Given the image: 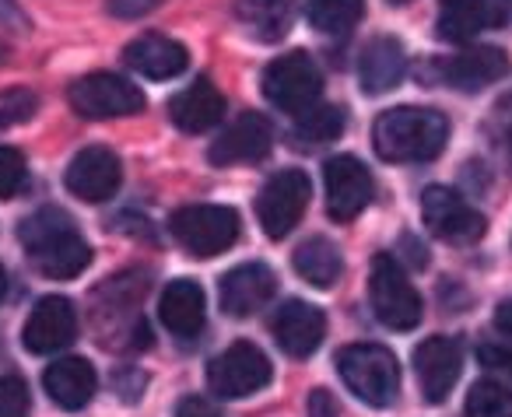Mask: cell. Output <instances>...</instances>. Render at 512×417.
I'll list each match as a JSON object with an SVG mask.
<instances>
[{
    "label": "cell",
    "mask_w": 512,
    "mask_h": 417,
    "mask_svg": "<svg viewBox=\"0 0 512 417\" xmlns=\"http://www.w3.org/2000/svg\"><path fill=\"white\" fill-rule=\"evenodd\" d=\"M18 239H22L32 267L53 281H71L92 263V249H88L85 235L78 232L71 214L60 207H43L32 218H25L18 228Z\"/></svg>",
    "instance_id": "cell-1"
},
{
    "label": "cell",
    "mask_w": 512,
    "mask_h": 417,
    "mask_svg": "<svg viewBox=\"0 0 512 417\" xmlns=\"http://www.w3.org/2000/svg\"><path fill=\"white\" fill-rule=\"evenodd\" d=\"M449 141V120L439 109L400 106L372 127V148L383 162H432Z\"/></svg>",
    "instance_id": "cell-2"
},
{
    "label": "cell",
    "mask_w": 512,
    "mask_h": 417,
    "mask_svg": "<svg viewBox=\"0 0 512 417\" xmlns=\"http://www.w3.org/2000/svg\"><path fill=\"white\" fill-rule=\"evenodd\" d=\"M337 372L369 407H390L400 393V365L383 344H348L337 354Z\"/></svg>",
    "instance_id": "cell-3"
},
{
    "label": "cell",
    "mask_w": 512,
    "mask_h": 417,
    "mask_svg": "<svg viewBox=\"0 0 512 417\" xmlns=\"http://www.w3.org/2000/svg\"><path fill=\"white\" fill-rule=\"evenodd\" d=\"M169 232L190 256L211 260V256L235 246V239H239V214L221 204L179 207L169 218Z\"/></svg>",
    "instance_id": "cell-4"
},
{
    "label": "cell",
    "mask_w": 512,
    "mask_h": 417,
    "mask_svg": "<svg viewBox=\"0 0 512 417\" xmlns=\"http://www.w3.org/2000/svg\"><path fill=\"white\" fill-rule=\"evenodd\" d=\"M369 302L372 312L390 330H414L421 323V295L407 281L397 256L379 253L369 274Z\"/></svg>",
    "instance_id": "cell-5"
},
{
    "label": "cell",
    "mask_w": 512,
    "mask_h": 417,
    "mask_svg": "<svg viewBox=\"0 0 512 417\" xmlns=\"http://www.w3.org/2000/svg\"><path fill=\"white\" fill-rule=\"evenodd\" d=\"M264 95L281 113L299 116V113H306V109H313L323 95V74H320V67H316V60L302 50H292L274 60V64H267Z\"/></svg>",
    "instance_id": "cell-6"
},
{
    "label": "cell",
    "mask_w": 512,
    "mask_h": 417,
    "mask_svg": "<svg viewBox=\"0 0 512 417\" xmlns=\"http://www.w3.org/2000/svg\"><path fill=\"white\" fill-rule=\"evenodd\" d=\"M271 375L274 368L260 347L249 344V340H235L218 358H211V365H207V386L221 400H242V396H253L256 389H264L271 382Z\"/></svg>",
    "instance_id": "cell-7"
},
{
    "label": "cell",
    "mask_w": 512,
    "mask_h": 417,
    "mask_svg": "<svg viewBox=\"0 0 512 417\" xmlns=\"http://www.w3.org/2000/svg\"><path fill=\"white\" fill-rule=\"evenodd\" d=\"M313 197V183L302 169H281L278 176H271L256 197V218L264 225V232L271 239H285L295 232V225L302 221Z\"/></svg>",
    "instance_id": "cell-8"
},
{
    "label": "cell",
    "mask_w": 512,
    "mask_h": 417,
    "mask_svg": "<svg viewBox=\"0 0 512 417\" xmlns=\"http://www.w3.org/2000/svg\"><path fill=\"white\" fill-rule=\"evenodd\" d=\"M144 92L120 74H88L71 85V106L85 120H116L144 109Z\"/></svg>",
    "instance_id": "cell-9"
},
{
    "label": "cell",
    "mask_w": 512,
    "mask_h": 417,
    "mask_svg": "<svg viewBox=\"0 0 512 417\" xmlns=\"http://www.w3.org/2000/svg\"><path fill=\"white\" fill-rule=\"evenodd\" d=\"M421 218L432 228V235H439L442 242H453V246H474L488 228L484 214L449 186H428L421 193Z\"/></svg>",
    "instance_id": "cell-10"
},
{
    "label": "cell",
    "mask_w": 512,
    "mask_h": 417,
    "mask_svg": "<svg viewBox=\"0 0 512 417\" xmlns=\"http://www.w3.org/2000/svg\"><path fill=\"white\" fill-rule=\"evenodd\" d=\"M512 25V0H439L435 36L442 43H474L481 32Z\"/></svg>",
    "instance_id": "cell-11"
},
{
    "label": "cell",
    "mask_w": 512,
    "mask_h": 417,
    "mask_svg": "<svg viewBox=\"0 0 512 417\" xmlns=\"http://www.w3.org/2000/svg\"><path fill=\"white\" fill-rule=\"evenodd\" d=\"M323 183H327V211L334 221H355L372 200V176L355 155L327 158L323 165Z\"/></svg>",
    "instance_id": "cell-12"
},
{
    "label": "cell",
    "mask_w": 512,
    "mask_h": 417,
    "mask_svg": "<svg viewBox=\"0 0 512 417\" xmlns=\"http://www.w3.org/2000/svg\"><path fill=\"white\" fill-rule=\"evenodd\" d=\"M414 372L428 403H442L463 372V344L456 337H428L414 347Z\"/></svg>",
    "instance_id": "cell-13"
},
{
    "label": "cell",
    "mask_w": 512,
    "mask_h": 417,
    "mask_svg": "<svg viewBox=\"0 0 512 417\" xmlns=\"http://www.w3.org/2000/svg\"><path fill=\"white\" fill-rule=\"evenodd\" d=\"M74 337H78V312H74L71 298L64 295L39 298L22 330V344L32 354H53L60 347L74 344Z\"/></svg>",
    "instance_id": "cell-14"
},
{
    "label": "cell",
    "mask_w": 512,
    "mask_h": 417,
    "mask_svg": "<svg viewBox=\"0 0 512 417\" xmlns=\"http://www.w3.org/2000/svg\"><path fill=\"white\" fill-rule=\"evenodd\" d=\"M67 190L74 193L78 200H88V204H102L109 200L123 183V165L120 158L113 155L109 148H85L74 155V162L67 165L64 176Z\"/></svg>",
    "instance_id": "cell-15"
},
{
    "label": "cell",
    "mask_w": 512,
    "mask_h": 417,
    "mask_svg": "<svg viewBox=\"0 0 512 417\" xmlns=\"http://www.w3.org/2000/svg\"><path fill=\"white\" fill-rule=\"evenodd\" d=\"M271 333L288 358H309V354L320 351L323 337H327V316L316 305L292 298L274 312Z\"/></svg>",
    "instance_id": "cell-16"
},
{
    "label": "cell",
    "mask_w": 512,
    "mask_h": 417,
    "mask_svg": "<svg viewBox=\"0 0 512 417\" xmlns=\"http://www.w3.org/2000/svg\"><path fill=\"white\" fill-rule=\"evenodd\" d=\"M278 291V281H274V270L267 263H239L232 267L225 277H221V309L232 319H246L253 312H260Z\"/></svg>",
    "instance_id": "cell-17"
},
{
    "label": "cell",
    "mask_w": 512,
    "mask_h": 417,
    "mask_svg": "<svg viewBox=\"0 0 512 417\" xmlns=\"http://www.w3.org/2000/svg\"><path fill=\"white\" fill-rule=\"evenodd\" d=\"M435 71H439L442 85L456 88V92H481L509 74V57L498 46H470L456 57L439 60Z\"/></svg>",
    "instance_id": "cell-18"
},
{
    "label": "cell",
    "mask_w": 512,
    "mask_h": 417,
    "mask_svg": "<svg viewBox=\"0 0 512 417\" xmlns=\"http://www.w3.org/2000/svg\"><path fill=\"white\" fill-rule=\"evenodd\" d=\"M274 148V127L267 116L260 113H242L235 123H228L225 134L211 144V162L214 165H242V162H260Z\"/></svg>",
    "instance_id": "cell-19"
},
{
    "label": "cell",
    "mask_w": 512,
    "mask_h": 417,
    "mask_svg": "<svg viewBox=\"0 0 512 417\" xmlns=\"http://www.w3.org/2000/svg\"><path fill=\"white\" fill-rule=\"evenodd\" d=\"M123 60H127L130 71H137L141 78H151V81L179 78V74L190 67L186 46H179L176 39H169V36H158V32L137 36L134 43L123 50Z\"/></svg>",
    "instance_id": "cell-20"
},
{
    "label": "cell",
    "mask_w": 512,
    "mask_h": 417,
    "mask_svg": "<svg viewBox=\"0 0 512 417\" xmlns=\"http://www.w3.org/2000/svg\"><path fill=\"white\" fill-rule=\"evenodd\" d=\"M169 120L186 134H207L225 120V95L207 78L193 81L190 88L169 99Z\"/></svg>",
    "instance_id": "cell-21"
},
{
    "label": "cell",
    "mask_w": 512,
    "mask_h": 417,
    "mask_svg": "<svg viewBox=\"0 0 512 417\" xmlns=\"http://www.w3.org/2000/svg\"><path fill=\"white\" fill-rule=\"evenodd\" d=\"M158 316H162L165 330L176 333V337L190 340L204 330L207 319V298L204 288L190 277H179L169 281V288L162 291V302H158Z\"/></svg>",
    "instance_id": "cell-22"
},
{
    "label": "cell",
    "mask_w": 512,
    "mask_h": 417,
    "mask_svg": "<svg viewBox=\"0 0 512 417\" xmlns=\"http://www.w3.org/2000/svg\"><path fill=\"white\" fill-rule=\"evenodd\" d=\"M43 386L50 393V400L64 410H81L92 403L95 386H99V375H95L92 361L85 358H60L46 368Z\"/></svg>",
    "instance_id": "cell-23"
},
{
    "label": "cell",
    "mask_w": 512,
    "mask_h": 417,
    "mask_svg": "<svg viewBox=\"0 0 512 417\" xmlns=\"http://www.w3.org/2000/svg\"><path fill=\"white\" fill-rule=\"evenodd\" d=\"M407 74V53L397 39L379 36L362 50V64H358V78H362L365 95H386L404 81Z\"/></svg>",
    "instance_id": "cell-24"
},
{
    "label": "cell",
    "mask_w": 512,
    "mask_h": 417,
    "mask_svg": "<svg viewBox=\"0 0 512 417\" xmlns=\"http://www.w3.org/2000/svg\"><path fill=\"white\" fill-rule=\"evenodd\" d=\"M235 15L256 39L278 43L292 29L295 0H235Z\"/></svg>",
    "instance_id": "cell-25"
},
{
    "label": "cell",
    "mask_w": 512,
    "mask_h": 417,
    "mask_svg": "<svg viewBox=\"0 0 512 417\" xmlns=\"http://www.w3.org/2000/svg\"><path fill=\"white\" fill-rule=\"evenodd\" d=\"M341 270H344L341 249H337L327 235H313V239H306L295 249V274L306 284H313V288H323V291L334 288Z\"/></svg>",
    "instance_id": "cell-26"
},
{
    "label": "cell",
    "mask_w": 512,
    "mask_h": 417,
    "mask_svg": "<svg viewBox=\"0 0 512 417\" xmlns=\"http://www.w3.org/2000/svg\"><path fill=\"white\" fill-rule=\"evenodd\" d=\"M365 15L362 0H306V18L323 36H348Z\"/></svg>",
    "instance_id": "cell-27"
},
{
    "label": "cell",
    "mask_w": 512,
    "mask_h": 417,
    "mask_svg": "<svg viewBox=\"0 0 512 417\" xmlns=\"http://www.w3.org/2000/svg\"><path fill=\"white\" fill-rule=\"evenodd\" d=\"M344 134V109L334 106H313L306 113H299L292 127V141L299 148H320V144H330Z\"/></svg>",
    "instance_id": "cell-28"
},
{
    "label": "cell",
    "mask_w": 512,
    "mask_h": 417,
    "mask_svg": "<svg viewBox=\"0 0 512 417\" xmlns=\"http://www.w3.org/2000/svg\"><path fill=\"white\" fill-rule=\"evenodd\" d=\"M463 417H512V389L495 379L474 382L463 403Z\"/></svg>",
    "instance_id": "cell-29"
},
{
    "label": "cell",
    "mask_w": 512,
    "mask_h": 417,
    "mask_svg": "<svg viewBox=\"0 0 512 417\" xmlns=\"http://www.w3.org/2000/svg\"><path fill=\"white\" fill-rule=\"evenodd\" d=\"M25 186V158L22 151L0 144V200L18 197Z\"/></svg>",
    "instance_id": "cell-30"
},
{
    "label": "cell",
    "mask_w": 512,
    "mask_h": 417,
    "mask_svg": "<svg viewBox=\"0 0 512 417\" xmlns=\"http://www.w3.org/2000/svg\"><path fill=\"white\" fill-rule=\"evenodd\" d=\"M32 407L29 386L18 375H4L0 379V417H25Z\"/></svg>",
    "instance_id": "cell-31"
},
{
    "label": "cell",
    "mask_w": 512,
    "mask_h": 417,
    "mask_svg": "<svg viewBox=\"0 0 512 417\" xmlns=\"http://www.w3.org/2000/svg\"><path fill=\"white\" fill-rule=\"evenodd\" d=\"M477 361H481L488 372L512 382V344H481L477 347Z\"/></svg>",
    "instance_id": "cell-32"
},
{
    "label": "cell",
    "mask_w": 512,
    "mask_h": 417,
    "mask_svg": "<svg viewBox=\"0 0 512 417\" xmlns=\"http://www.w3.org/2000/svg\"><path fill=\"white\" fill-rule=\"evenodd\" d=\"M306 410H309V417H337L341 414V403H337L334 393H327V389H313L306 400Z\"/></svg>",
    "instance_id": "cell-33"
},
{
    "label": "cell",
    "mask_w": 512,
    "mask_h": 417,
    "mask_svg": "<svg viewBox=\"0 0 512 417\" xmlns=\"http://www.w3.org/2000/svg\"><path fill=\"white\" fill-rule=\"evenodd\" d=\"M162 0H109V11L116 18H141L148 11H155Z\"/></svg>",
    "instance_id": "cell-34"
},
{
    "label": "cell",
    "mask_w": 512,
    "mask_h": 417,
    "mask_svg": "<svg viewBox=\"0 0 512 417\" xmlns=\"http://www.w3.org/2000/svg\"><path fill=\"white\" fill-rule=\"evenodd\" d=\"M495 326L505 333V337H512V298H505V302L495 309Z\"/></svg>",
    "instance_id": "cell-35"
},
{
    "label": "cell",
    "mask_w": 512,
    "mask_h": 417,
    "mask_svg": "<svg viewBox=\"0 0 512 417\" xmlns=\"http://www.w3.org/2000/svg\"><path fill=\"white\" fill-rule=\"evenodd\" d=\"M404 246L411 249V253H407L411 267H428V249H425V246H418V242H414L411 235H404Z\"/></svg>",
    "instance_id": "cell-36"
},
{
    "label": "cell",
    "mask_w": 512,
    "mask_h": 417,
    "mask_svg": "<svg viewBox=\"0 0 512 417\" xmlns=\"http://www.w3.org/2000/svg\"><path fill=\"white\" fill-rule=\"evenodd\" d=\"M176 417H218L214 414L211 407H207V403H200V400H186L183 407H179V414Z\"/></svg>",
    "instance_id": "cell-37"
},
{
    "label": "cell",
    "mask_w": 512,
    "mask_h": 417,
    "mask_svg": "<svg viewBox=\"0 0 512 417\" xmlns=\"http://www.w3.org/2000/svg\"><path fill=\"white\" fill-rule=\"evenodd\" d=\"M8 295V274H4V267H0V298Z\"/></svg>",
    "instance_id": "cell-38"
},
{
    "label": "cell",
    "mask_w": 512,
    "mask_h": 417,
    "mask_svg": "<svg viewBox=\"0 0 512 417\" xmlns=\"http://www.w3.org/2000/svg\"><path fill=\"white\" fill-rule=\"evenodd\" d=\"M390 4H407V0H390Z\"/></svg>",
    "instance_id": "cell-39"
}]
</instances>
